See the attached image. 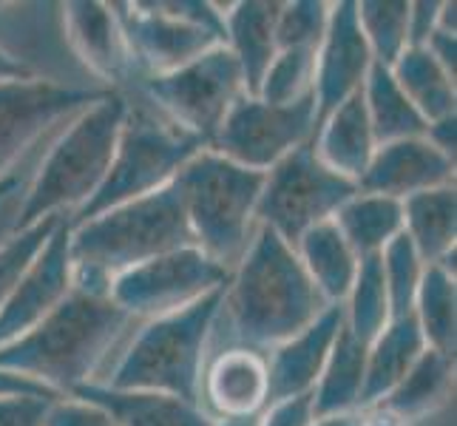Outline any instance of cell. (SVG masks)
Instances as JSON below:
<instances>
[{
  "label": "cell",
  "instance_id": "31",
  "mask_svg": "<svg viewBox=\"0 0 457 426\" xmlns=\"http://www.w3.org/2000/svg\"><path fill=\"white\" fill-rule=\"evenodd\" d=\"M412 315L429 350L454 358L457 344V288L454 273L440 264H427L415 296Z\"/></svg>",
  "mask_w": 457,
  "mask_h": 426
},
{
  "label": "cell",
  "instance_id": "1",
  "mask_svg": "<svg viewBox=\"0 0 457 426\" xmlns=\"http://www.w3.org/2000/svg\"><path fill=\"white\" fill-rule=\"evenodd\" d=\"M327 307L333 305L315 290L295 247L259 225L222 290L208 355L233 347L267 355L310 327Z\"/></svg>",
  "mask_w": 457,
  "mask_h": 426
},
{
  "label": "cell",
  "instance_id": "4",
  "mask_svg": "<svg viewBox=\"0 0 457 426\" xmlns=\"http://www.w3.org/2000/svg\"><path fill=\"white\" fill-rule=\"evenodd\" d=\"M122 117L125 97L112 91L62 125L31 177L21 228L35 225L46 216L71 219L91 202L112 168Z\"/></svg>",
  "mask_w": 457,
  "mask_h": 426
},
{
  "label": "cell",
  "instance_id": "3",
  "mask_svg": "<svg viewBox=\"0 0 457 426\" xmlns=\"http://www.w3.org/2000/svg\"><path fill=\"white\" fill-rule=\"evenodd\" d=\"M71 284L74 290L108 296L112 281L156 256L196 247L187 228L177 185L122 202L86 222L71 225Z\"/></svg>",
  "mask_w": 457,
  "mask_h": 426
},
{
  "label": "cell",
  "instance_id": "44",
  "mask_svg": "<svg viewBox=\"0 0 457 426\" xmlns=\"http://www.w3.org/2000/svg\"><path fill=\"white\" fill-rule=\"evenodd\" d=\"M423 137H427L444 156L454 160V151H457V114L429 122L427 125V134H423Z\"/></svg>",
  "mask_w": 457,
  "mask_h": 426
},
{
  "label": "cell",
  "instance_id": "19",
  "mask_svg": "<svg viewBox=\"0 0 457 426\" xmlns=\"http://www.w3.org/2000/svg\"><path fill=\"white\" fill-rule=\"evenodd\" d=\"M199 406L213 421L259 415L267 406V361L253 350L208 355L199 384Z\"/></svg>",
  "mask_w": 457,
  "mask_h": 426
},
{
  "label": "cell",
  "instance_id": "28",
  "mask_svg": "<svg viewBox=\"0 0 457 426\" xmlns=\"http://www.w3.org/2000/svg\"><path fill=\"white\" fill-rule=\"evenodd\" d=\"M333 222L358 259L381 256V250L403 233V205L389 196L358 191L341 205Z\"/></svg>",
  "mask_w": 457,
  "mask_h": 426
},
{
  "label": "cell",
  "instance_id": "22",
  "mask_svg": "<svg viewBox=\"0 0 457 426\" xmlns=\"http://www.w3.org/2000/svg\"><path fill=\"white\" fill-rule=\"evenodd\" d=\"M71 396L103 406L120 426H213V418L199 404L162 396V392L86 384L74 389Z\"/></svg>",
  "mask_w": 457,
  "mask_h": 426
},
{
  "label": "cell",
  "instance_id": "27",
  "mask_svg": "<svg viewBox=\"0 0 457 426\" xmlns=\"http://www.w3.org/2000/svg\"><path fill=\"white\" fill-rule=\"evenodd\" d=\"M367 347L370 344L358 341L350 330L341 324V333L333 344V350H329L324 372L312 389L315 418L361 409L364 378H367Z\"/></svg>",
  "mask_w": 457,
  "mask_h": 426
},
{
  "label": "cell",
  "instance_id": "29",
  "mask_svg": "<svg viewBox=\"0 0 457 426\" xmlns=\"http://www.w3.org/2000/svg\"><path fill=\"white\" fill-rule=\"evenodd\" d=\"M361 97H364V108L378 146L427 134V120L420 117V112L403 94L392 71L381 63H372L364 88H361Z\"/></svg>",
  "mask_w": 457,
  "mask_h": 426
},
{
  "label": "cell",
  "instance_id": "39",
  "mask_svg": "<svg viewBox=\"0 0 457 426\" xmlns=\"http://www.w3.org/2000/svg\"><path fill=\"white\" fill-rule=\"evenodd\" d=\"M43 426H120L103 406L91 404L86 398H54L49 404Z\"/></svg>",
  "mask_w": 457,
  "mask_h": 426
},
{
  "label": "cell",
  "instance_id": "15",
  "mask_svg": "<svg viewBox=\"0 0 457 426\" xmlns=\"http://www.w3.org/2000/svg\"><path fill=\"white\" fill-rule=\"evenodd\" d=\"M372 63L367 40L358 29L355 4L353 0L329 4L327 31L315 52V125L364 88Z\"/></svg>",
  "mask_w": 457,
  "mask_h": 426
},
{
  "label": "cell",
  "instance_id": "43",
  "mask_svg": "<svg viewBox=\"0 0 457 426\" xmlns=\"http://www.w3.org/2000/svg\"><path fill=\"white\" fill-rule=\"evenodd\" d=\"M423 49L435 57V63L452 77V80H457V35H449V31L435 29V35L427 40Z\"/></svg>",
  "mask_w": 457,
  "mask_h": 426
},
{
  "label": "cell",
  "instance_id": "13",
  "mask_svg": "<svg viewBox=\"0 0 457 426\" xmlns=\"http://www.w3.org/2000/svg\"><path fill=\"white\" fill-rule=\"evenodd\" d=\"M112 9L143 80L170 74L211 52L213 46H225L216 31L173 12L168 0H131L112 4Z\"/></svg>",
  "mask_w": 457,
  "mask_h": 426
},
{
  "label": "cell",
  "instance_id": "47",
  "mask_svg": "<svg viewBox=\"0 0 457 426\" xmlns=\"http://www.w3.org/2000/svg\"><path fill=\"white\" fill-rule=\"evenodd\" d=\"M23 80H35L23 66H18L9 54L0 52V83H23Z\"/></svg>",
  "mask_w": 457,
  "mask_h": 426
},
{
  "label": "cell",
  "instance_id": "36",
  "mask_svg": "<svg viewBox=\"0 0 457 426\" xmlns=\"http://www.w3.org/2000/svg\"><path fill=\"white\" fill-rule=\"evenodd\" d=\"M69 216H46L40 222L21 228L18 233L0 245V310L9 302V296L14 293V288L21 284V279L26 276V271L31 267V262L37 259V254L43 250V245L52 239V233L57 230V225Z\"/></svg>",
  "mask_w": 457,
  "mask_h": 426
},
{
  "label": "cell",
  "instance_id": "42",
  "mask_svg": "<svg viewBox=\"0 0 457 426\" xmlns=\"http://www.w3.org/2000/svg\"><path fill=\"white\" fill-rule=\"evenodd\" d=\"M437 14H440V0H418V4H409L406 35H409V46H412V49L427 46V40L435 35Z\"/></svg>",
  "mask_w": 457,
  "mask_h": 426
},
{
  "label": "cell",
  "instance_id": "40",
  "mask_svg": "<svg viewBox=\"0 0 457 426\" xmlns=\"http://www.w3.org/2000/svg\"><path fill=\"white\" fill-rule=\"evenodd\" d=\"M52 396H0V426H43Z\"/></svg>",
  "mask_w": 457,
  "mask_h": 426
},
{
  "label": "cell",
  "instance_id": "2",
  "mask_svg": "<svg viewBox=\"0 0 457 426\" xmlns=\"http://www.w3.org/2000/svg\"><path fill=\"white\" fill-rule=\"evenodd\" d=\"M137 324L108 296L71 290L31 333L0 347V370L66 398L103 381Z\"/></svg>",
  "mask_w": 457,
  "mask_h": 426
},
{
  "label": "cell",
  "instance_id": "41",
  "mask_svg": "<svg viewBox=\"0 0 457 426\" xmlns=\"http://www.w3.org/2000/svg\"><path fill=\"white\" fill-rule=\"evenodd\" d=\"M312 421H315L312 392L310 396H295L287 401L267 404L259 415V426H312Z\"/></svg>",
  "mask_w": 457,
  "mask_h": 426
},
{
  "label": "cell",
  "instance_id": "30",
  "mask_svg": "<svg viewBox=\"0 0 457 426\" xmlns=\"http://www.w3.org/2000/svg\"><path fill=\"white\" fill-rule=\"evenodd\" d=\"M392 77L398 80V86L403 88V94L412 105L420 112V117L429 122L444 120L457 114V91H454V80L437 66L435 57L423 49H409L389 66Z\"/></svg>",
  "mask_w": 457,
  "mask_h": 426
},
{
  "label": "cell",
  "instance_id": "16",
  "mask_svg": "<svg viewBox=\"0 0 457 426\" xmlns=\"http://www.w3.org/2000/svg\"><path fill=\"white\" fill-rule=\"evenodd\" d=\"M71 290V228L62 219L0 310V347L31 333Z\"/></svg>",
  "mask_w": 457,
  "mask_h": 426
},
{
  "label": "cell",
  "instance_id": "32",
  "mask_svg": "<svg viewBox=\"0 0 457 426\" xmlns=\"http://www.w3.org/2000/svg\"><path fill=\"white\" fill-rule=\"evenodd\" d=\"M341 310H344V327L364 344H370L392 322L389 296L381 273V259L378 256L361 259L353 290L344 298Z\"/></svg>",
  "mask_w": 457,
  "mask_h": 426
},
{
  "label": "cell",
  "instance_id": "33",
  "mask_svg": "<svg viewBox=\"0 0 457 426\" xmlns=\"http://www.w3.org/2000/svg\"><path fill=\"white\" fill-rule=\"evenodd\" d=\"M355 18L375 63L389 69L409 49L406 0H361V4H355Z\"/></svg>",
  "mask_w": 457,
  "mask_h": 426
},
{
  "label": "cell",
  "instance_id": "17",
  "mask_svg": "<svg viewBox=\"0 0 457 426\" xmlns=\"http://www.w3.org/2000/svg\"><path fill=\"white\" fill-rule=\"evenodd\" d=\"M446 185H454V160L440 154L427 137H409L375 148L358 191L403 202Z\"/></svg>",
  "mask_w": 457,
  "mask_h": 426
},
{
  "label": "cell",
  "instance_id": "14",
  "mask_svg": "<svg viewBox=\"0 0 457 426\" xmlns=\"http://www.w3.org/2000/svg\"><path fill=\"white\" fill-rule=\"evenodd\" d=\"M60 12L69 49L94 83L120 94L143 83L112 4L77 0V4H60Z\"/></svg>",
  "mask_w": 457,
  "mask_h": 426
},
{
  "label": "cell",
  "instance_id": "7",
  "mask_svg": "<svg viewBox=\"0 0 457 426\" xmlns=\"http://www.w3.org/2000/svg\"><path fill=\"white\" fill-rule=\"evenodd\" d=\"M122 97L125 117L112 168H108L100 191L91 196V202L69 219L71 225L86 222V219L117 208L122 202L162 191L199 151L208 148L202 139L162 117L137 88L122 91Z\"/></svg>",
  "mask_w": 457,
  "mask_h": 426
},
{
  "label": "cell",
  "instance_id": "35",
  "mask_svg": "<svg viewBox=\"0 0 457 426\" xmlns=\"http://www.w3.org/2000/svg\"><path fill=\"white\" fill-rule=\"evenodd\" d=\"M319 52V49H315ZM315 52L312 49H281L270 69L264 71L256 97L273 105L298 103L312 94L315 83Z\"/></svg>",
  "mask_w": 457,
  "mask_h": 426
},
{
  "label": "cell",
  "instance_id": "8",
  "mask_svg": "<svg viewBox=\"0 0 457 426\" xmlns=\"http://www.w3.org/2000/svg\"><path fill=\"white\" fill-rule=\"evenodd\" d=\"M355 194L358 185L327 168L310 139L264 173L256 222L295 247L307 230L329 222Z\"/></svg>",
  "mask_w": 457,
  "mask_h": 426
},
{
  "label": "cell",
  "instance_id": "12",
  "mask_svg": "<svg viewBox=\"0 0 457 426\" xmlns=\"http://www.w3.org/2000/svg\"><path fill=\"white\" fill-rule=\"evenodd\" d=\"M315 134V97L273 105L259 97H245L230 108L211 151L247 171L267 173Z\"/></svg>",
  "mask_w": 457,
  "mask_h": 426
},
{
  "label": "cell",
  "instance_id": "6",
  "mask_svg": "<svg viewBox=\"0 0 457 426\" xmlns=\"http://www.w3.org/2000/svg\"><path fill=\"white\" fill-rule=\"evenodd\" d=\"M262 182L264 173L236 165L211 148L199 151L173 180L194 245L228 271L239 264L259 230Z\"/></svg>",
  "mask_w": 457,
  "mask_h": 426
},
{
  "label": "cell",
  "instance_id": "34",
  "mask_svg": "<svg viewBox=\"0 0 457 426\" xmlns=\"http://www.w3.org/2000/svg\"><path fill=\"white\" fill-rule=\"evenodd\" d=\"M378 259H381V273H384V284H386L392 319L412 315L415 296L420 288L423 271H427V262L418 256V250L406 239V233L395 236V239L381 250Z\"/></svg>",
  "mask_w": 457,
  "mask_h": 426
},
{
  "label": "cell",
  "instance_id": "9",
  "mask_svg": "<svg viewBox=\"0 0 457 426\" xmlns=\"http://www.w3.org/2000/svg\"><path fill=\"white\" fill-rule=\"evenodd\" d=\"M137 91L162 117L202 139L208 148L230 108L247 94L242 69L228 46H213L211 52L170 74L148 77Z\"/></svg>",
  "mask_w": 457,
  "mask_h": 426
},
{
  "label": "cell",
  "instance_id": "18",
  "mask_svg": "<svg viewBox=\"0 0 457 426\" xmlns=\"http://www.w3.org/2000/svg\"><path fill=\"white\" fill-rule=\"evenodd\" d=\"M344 310L341 305L327 307L319 319L302 333L273 347L267 361V404L287 401L295 396H310L324 372L329 350L341 333Z\"/></svg>",
  "mask_w": 457,
  "mask_h": 426
},
{
  "label": "cell",
  "instance_id": "49",
  "mask_svg": "<svg viewBox=\"0 0 457 426\" xmlns=\"http://www.w3.org/2000/svg\"><path fill=\"white\" fill-rule=\"evenodd\" d=\"M262 415V413H259ZM259 415H247V418H225V421H213V426H259Z\"/></svg>",
  "mask_w": 457,
  "mask_h": 426
},
{
  "label": "cell",
  "instance_id": "26",
  "mask_svg": "<svg viewBox=\"0 0 457 426\" xmlns=\"http://www.w3.org/2000/svg\"><path fill=\"white\" fill-rule=\"evenodd\" d=\"M403 233L427 264H444L457 250V191L454 185L423 191L401 202Z\"/></svg>",
  "mask_w": 457,
  "mask_h": 426
},
{
  "label": "cell",
  "instance_id": "25",
  "mask_svg": "<svg viewBox=\"0 0 457 426\" xmlns=\"http://www.w3.org/2000/svg\"><path fill=\"white\" fill-rule=\"evenodd\" d=\"M295 256L304 264L315 290L324 296V302L344 305V298L350 296L353 281L358 276L361 259L355 256V250L346 245V239L336 228L333 219L307 230L302 239L295 242Z\"/></svg>",
  "mask_w": 457,
  "mask_h": 426
},
{
  "label": "cell",
  "instance_id": "21",
  "mask_svg": "<svg viewBox=\"0 0 457 426\" xmlns=\"http://www.w3.org/2000/svg\"><path fill=\"white\" fill-rule=\"evenodd\" d=\"M375 148H378V142H375L361 91L353 94V97L341 103L333 114H327L315 125L312 151L319 154V160L327 168H333L341 177L353 180L355 185L361 180V173L367 171Z\"/></svg>",
  "mask_w": 457,
  "mask_h": 426
},
{
  "label": "cell",
  "instance_id": "24",
  "mask_svg": "<svg viewBox=\"0 0 457 426\" xmlns=\"http://www.w3.org/2000/svg\"><path fill=\"white\" fill-rule=\"evenodd\" d=\"M454 392V358L437 350H423V355L415 361L401 384L378 404L389 415L401 418L403 423L427 421L429 415L440 413Z\"/></svg>",
  "mask_w": 457,
  "mask_h": 426
},
{
  "label": "cell",
  "instance_id": "20",
  "mask_svg": "<svg viewBox=\"0 0 457 426\" xmlns=\"http://www.w3.org/2000/svg\"><path fill=\"white\" fill-rule=\"evenodd\" d=\"M278 0H239L225 9V46L236 57L245 77V88L256 97L264 71L278 54L276 43V21Z\"/></svg>",
  "mask_w": 457,
  "mask_h": 426
},
{
  "label": "cell",
  "instance_id": "45",
  "mask_svg": "<svg viewBox=\"0 0 457 426\" xmlns=\"http://www.w3.org/2000/svg\"><path fill=\"white\" fill-rule=\"evenodd\" d=\"M0 396H52V398H60L46 387H40L35 381H26V378H21V375L4 372V370H0Z\"/></svg>",
  "mask_w": 457,
  "mask_h": 426
},
{
  "label": "cell",
  "instance_id": "37",
  "mask_svg": "<svg viewBox=\"0 0 457 426\" xmlns=\"http://www.w3.org/2000/svg\"><path fill=\"white\" fill-rule=\"evenodd\" d=\"M329 4L324 0H290L281 4L276 21V43L281 49H319L327 31Z\"/></svg>",
  "mask_w": 457,
  "mask_h": 426
},
{
  "label": "cell",
  "instance_id": "38",
  "mask_svg": "<svg viewBox=\"0 0 457 426\" xmlns=\"http://www.w3.org/2000/svg\"><path fill=\"white\" fill-rule=\"evenodd\" d=\"M52 139L46 142V146H40L35 154H31L18 171L9 173L6 180H0V245H4L6 239H12V236L21 230V213H23V202H26V194H29L31 177H35V171H37V165L43 160L46 148L52 146Z\"/></svg>",
  "mask_w": 457,
  "mask_h": 426
},
{
  "label": "cell",
  "instance_id": "23",
  "mask_svg": "<svg viewBox=\"0 0 457 426\" xmlns=\"http://www.w3.org/2000/svg\"><path fill=\"white\" fill-rule=\"evenodd\" d=\"M423 350H427V338H423L415 315L392 319L367 347V378L361 409L381 404L401 384V378L415 367Z\"/></svg>",
  "mask_w": 457,
  "mask_h": 426
},
{
  "label": "cell",
  "instance_id": "11",
  "mask_svg": "<svg viewBox=\"0 0 457 426\" xmlns=\"http://www.w3.org/2000/svg\"><path fill=\"white\" fill-rule=\"evenodd\" d=\"M105 88H62L43 80L0 83V180L18 171L62 125L103 100Z\"/></svg>",
  "mask_w": 457,
  "mask_h": 426
},
{
  "label": "cell",
  "instance_id": "5",
  "mask_svg": "<svg viewBox=\"0 0 457 426\" xmlns=\"http://www.w3.org/2000/svg\"><path fill=\"white\" fill-rule=\"evenodd\" d=\"M222 290L199 298L185 310L139 322L100 384L112 389L162 392V396L199 404L211 327L216 307L222 302Z\"/></svg>",
  "mask_w": 457,
  "mask_h": 426
},
{
  "label": "cell",
  "instance_id": "48",
  "mask_svg": "<svg viewBox=\"0 0 457 426\" xmlns=\"http://www.w3.org/2000/svg\"><path fill=\"white\" fill-rule=\"evenodd\" d=\"M364 426H409V423H403L395 415H389L381 406H370V409H364Z\"/></svg>",
  "mask_w": 457,
  "mask_h": 426
},
{
  "label": "cell",
  "instance_id": "10",
  "mask_svg": "<svg viewBox=\"0 0 457 426\" xmlns=\"http://www.w3.org/2000/svg\"><path fill=\"white\" fill-rule=\"evenodd\" d=\"M228 279V267L204 256L199 247H182L120 273L112 281L108 298L131 319L151 322L222 290Z\"/></svg>",
  "mask_w": 457,
  "mask_h": 426
},
{
  "label": "cell",
  "instance_id": "46",
  "mask_svg": "<svg viewBox=\"0 0 457 426\" xmlns=\"http://www.w3.org/2000/svg\"><path fill=\"white\" fill-rule=\"evenodd\" d=\"M312 426H364V409H353V413H336V415H319Z\"/></svg>",
  "mask_w": 457,
  "mask_h": 426
}]
</instances>
